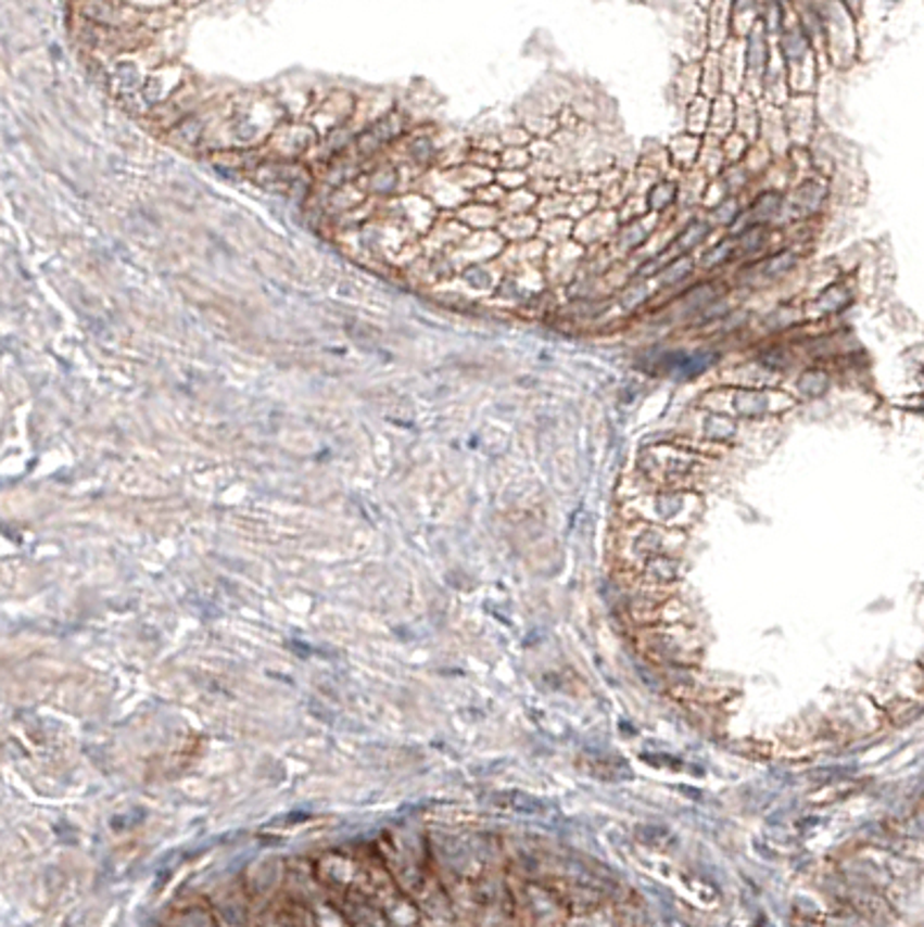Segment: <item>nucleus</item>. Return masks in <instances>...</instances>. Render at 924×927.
<instances>
[{
	"mask_svg": "<svg viewBox=\"0 0 924 927\" xmlns=\"http://www.w3.org/2000/svg\"><path fill=\"white\" fill-rule=\"evenodd\" d=\"M318 140V132L308 124H286L278 126L271 137L267 140V153L271 156V161L286 163V161H294L300 158L302 153H306L313 144Z\"/></svg>",
	"mask_w": 924,
	"mask_h": 927,
	"instance_id": "3",
	"label": "nucleus"
},
{
	"mask_svg": "<svg viewBox=\"0 0 924 927\" xmlns=\"http://www.w3.org/2000/svg\"><path fill=\"white\" fill-rule=\"evenodd\" d=\"M77 12L84 20L121 30L155 33L177 20V16H167L165 10H144L128 0H79Z\"/></svg>",
	"mask_w": 924,
	"mask_h": 927,
	"instance_id": "2",
	"label": "nucleus"
},
{
	"mask_svg": "<svg viewBox=\"0 0 924 927\" xmlns=\"http://www.w3.org/2000/svg\"><path fill=\"white\" fill-rule=\"evenodd\" d=\"M353 107H355L353 96L341 93V91L331 93L318 110H311V122H313L311 126L316 128L325 124L327 130H334L353 116Z\"/></svg>",
	"mask_w": 924,
	"mask_h": 927,
	"instance_id": "4",
	"label": "nucleus"
},
{
	"mask_svg": "<svg viewBox=\"0 0 924 927\" xmlns=\"http://www.w3.org/2000/svg\"><path fill=\"white\" fill-rule=\"evenodd\" d=\"M278 116H281V110L265 96H241L230 102L216 124L223 135L230 137V147L246 149L260 144V140H269L278 128Z\"/></svg>",
	"mask_w": 924,
	"mask_h": 927,
	"instance_id": "1",
	"label": "nucleus"
},
{
	"mask_svg": "<svg viewBox=\"0 0 924 927\" xmlns=\"http://www.w3.org/2000/svg\"><path fill=\"white\" fill-rule=\"evenodd\" d=\"M202 0H177V5L179 8H193V5H200Z\"/></svg>",
	"mask_w": 924,
	"mask_h": 927,
	"instance_id": "6",
	"label": "nucleus"
},
{
	"mask_svg": "<svg viewBox=\"0 0 924 927\" xmlns=\"http://www.w3.org/2000/svg\"><path fill=\"white\" fill-rule=\"evenodd\" d=\"M128 3L144 10H165L169 3H177V0H128Z\"/></svg>",
	"mask_w": 924,
	"mask_h": 927,
	"instance_id": "5",
	"label": "nucleus"
}]
</instances>
